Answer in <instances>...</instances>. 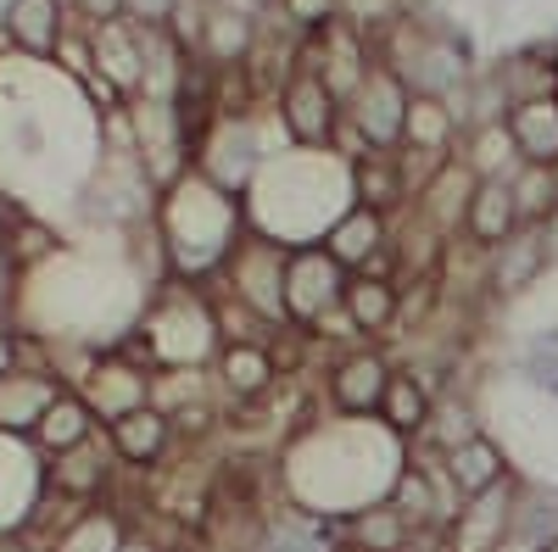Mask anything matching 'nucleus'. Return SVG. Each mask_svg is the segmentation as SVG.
<instances>
[{
    "label": "nucleus",
    "mask_w": 558,
    "mask_h": 552,
    "mask_svg": "<svg viewBox=\"0 0 558 552\" xmlns=\"http://www.w3.org/2000/svg\"><path fill=\"white\" fill-rule=\"evenodd\" d=\"M408 464V441H397L380 419H318L302 425L279 446L274 486L286 508L313 514L324 525H341L363 508L391 496V480Z\"/></svg>",
    "instance_id": "1"
},
{
    "label": "nucleus",
    "mask_w": 558,
    "mask_h": 552,
    "mask_svg": "<svg viewBox=\"0 0 558 552\" xmlns=\"http://www.w3.org/2000/svg\"><path fill=\"white\" fill-rule=\"evenodd\" d=\"M347 207H352V162H341L324 146H291L268 157L252 191L241 196L246 235H263L286 252L318 246Z\"/></svg>",
    "instance_id": "2"
},
{
    "label": "nucleus",
    "mask_w": 558,
    "mask_h": 552,
    "mask_svg": "<svg viewBox=\"0 0 558 552\" xmlns=\"http://www.w3.org/2000/svg\"><path fill=\"white\" fill-rule=\"evenodd\" d=\"M151 235H157L168 280H184V285H202L207 291L218 273H223V262L235 257V246L246 241L241 196H223L213 179H202L191 168V173H179L168 191L157 196Z\"/></svg>",
    "instance_id": "3"
},
{
    "label": "nucleus",
    "mask_w": 558,
    "mask_h": 552,
    "mask_svg": "<svg viewBox=\"0 0 558 552\" xmlns=\"http://www.w3.org/2000/svg\"><path fill=\"white\" fill-rule=\"evenodd\" d=\"M223 335H218V318H213V296L202 285H184V280H162L151 291V302L140 307L134 330L112 346L129 363L151 368H213Z\"/></svg>",
    "instance_id": "4"
},
{
    "label": "nucleus",
    "mask_w": 558,
    "mask_h": 552,
    "mask_svg": "<svg viewBox=\"0 0 558 552\" xmlns=\"http://www.w3.org/2000/svg\"><path fill=\"white\" fill-rule=\"evenodd\" d=\"M286 257H291L286 246H274V241H263V235H246L213 285H218L229 302H241L257 324L291 330V318H286Z\"/></svg>",
    "instance_id": "5"
},
{
    "label": "nucleus",
    "mask_w": 558,
    "mask_h": 552,
    "mask_svg": "<svg viewBox=\"0 0 558 552\" xmlns=\"http://www.w3.org/2000/svg\"><path fill=\"white\" fill-rule=\"evenodd\" d=\"M391 380H397V357L380 341H363L324 368V396H330V413H341V419H380Z\"/></svg>",
    "instance_id": "6"
},
{
    "label": "nucleus",
    "mask_w": 558,
    "mask_h": 552,
    "mask_svg": "<svg viewBox=\"0 0 558 552\" xmlns=\"http://www.w3.org/2000/svg\"><path fill=\"white\" fill-rule=\"evenodd\" d=\"M352 273L324 252V246H296L286 257V318L291 330H313L330 307H341Z\"/></svg>",
    "instance_id": "7"
},
{
    "label": "nucleus",
    "mask_w": 558,
    "mask_h": 552,
    "mask_svg": "<svg viewBox=\"0 0 558 552\" xmlns=\"http://www.w3.org/2000/svg\"><path fill=\"white\" fill-rule=\"evenodd\" d=\"M118 480V452L107 441V430H96L89 441L45 457V486H51V496H68V502H84V508H96V502H107Z\"/></svg>",
    "instance_id": "8"
},
{
    "label": "nucleus",
    "mask_w": 558,
    "mask_h": 552,
    "mask_svg": "<svg viewBox=\"0 0 558 552\" xmlns=\"http://www.w3.org/2000/svg\"><path fill=\"white\" fill-rule=\"evenodd\" d=\"M408 101H413V89L386 62H375V73H368L357 84V96L347 101V118L357 123V134L375 151H397L402 146V128H408Z\"/></svg>",
    "instance_id": "9"
},
{
    "label": "nucleus",
    "mask_w": 558,
    "mask_h": 552,
    "mask_svg": "<svg viewBox=\"0 0 558 552\" xmlns=\"http://www.w3.org/2000/svg\"><path fill=\"white\" fill-rule=\"evenodd\" d=\"M279 123H286L291 134V146H330V134L341 123V101H336V89L324 84L313 68L296 62V73L279 84Z\"/></svg>",
    "instance_id": "10"
},
{
    "label": "nucleus",
    "mask_w": 558,
    "mask_h": 552,
    "mask_svg": "<svg viewBox=\"0 0 558 552\" xmlns=\"http://www.w3.org/2000/svg\"><path fill=\"white\" fill-rule=\"evenodd\" d=\"M45 496H51V486H45L39 446L28 436H7V430H0V536L23 530Z\"/></svg>",
    "instance_id": "11"
},
{
    "label": "nucleus",
    "mask_w": 558,
    "mask_h": 552,
    "mask_svg": "<svg viewBox=\"0 0 558 552\" xmlns=\"http://www.w3.org/2000/svg\"><path fill=\"white\" fill-rule=\"evenodd\" d=\"M207 375H213L218 402H235V407H257L286 380L279 375V357H274V341H223Z\"/></svg>",
    "instance_id": "12"
},
{
    "label": "nucleus",
    "mask_w": 558,
    "mask_h": 552,
    "mask_svg": "<svg viewBox=\"0 0 558 552\" xmlns=\"http://www.w3.org/2000/svg\"><path fill=\"white\" fill-rule=\"evenodd\" d=\"M520 491H525V480L514 475L508 486H497L486 496H470L463 514L447 525V547L452 552H497L520 525Z\"/></svg>",
    "instance_id": "13"
},
{
    "label": "nucleus",
    "mask_w": 558,
    "mask_h": 552,
    "mask_svg": "<svg viewBox=\"0 0 558 552\" xmlns=\"http://www.w3.org/2000/svg\"><path fill=\"white\" fill-rule=\"evenodd\" d=\"M78 396L89 402L96 425L107 430V425H118V419H123V413H134V407H146V402H151V368L129 363L123 352H101V357H96V368L84 375Z\"/></svg>",
    "instance_id": "14"
},
{
    "label": "nucleus",
    "mask_w": 558,
    "mask_h": 552,
    "mask_svg": "<svg viewBox=\"0 0 558 552\" xmlns=\"http://www.w3.org/2000/svg\"><path fill=\"white\" fill-rule=\"evenodd\" d=\"M547 280H553V262H547L542 223H520L502 246H492V296L497 302H525Z\"/></svg>",
    "instance_id": "15"
},
{
    "label": "nucleus",
    "mask_w": 558,
    "mask_h": 552,
    "mask_svg": "<svg viewBox=\"0 0 558 552\" xmlns=\"http://www.w3.org/2000/svg\"><path fill=\"white\" fill-rule=\"evenodd\" d=\"M441 469L452 475V486H458V496L470 502V496H486V491H497V486H508L520 469H514V452H508L492 430H481L475 441H463V446H452V452H441Z\"/></svg>",
    "instance_id": "16"
},
{
    "label": "nucleus",
    "mask_w": 558,
    "mask_h": 552,
    "mask_svg": "<svg viewBox=\"0 0 558 552\" xmlns=\"http://www.w3.org/2000/svg\"><path fill=\"white\" fill-rule=\"evenodd\" d=\"M324 252H330L347 273H363L375 257H386L391 252V218L386 212H375V207H347L336 223H330V235L318 241Z\"/></svg>",
    "instance_id": "17"
},
{
    "label": "nucleus",
    "mask_w": 558,
    "mask_h": 552,
    "mask_svg": "<svg viewBox=\"0 0 558 552\" xmlns=\"http://www.w3.org/2000/svg\"><path fill=\"white\" fill-rule=\"evenodd\" d=\"M107 441H112V452H118V469H157L162 457L173 452V419L162 407H134V413H123L118 425H107Z\"/></svg>",
    "instance_id": "18"
},
{
    "label": "nucleus",
    "mask_w": 558,
    "mask_h": 552,
    "mask_svg": "<svg viewBox=\"0 0 558 552\" xmlns=\"http://www.w3.org/2000/svg\"><path fill=\"white\" fill-rule=\"evenodd\" d=\"M475 184H481V179L452 157V162L425 184V191H418V196L408 201V212H413V218H425V223L436 229V235H447V241H452V235H463V218H470V196H475Z\"/></svg>",
    "instance_id": "19"
},
{
    "label": "nucleus",
    "mask_w": 558,
    "mask_h": 552,
    "mask_svg": "<svg viewBox=\"0 0 558 552\" xmlns=\"http://www.w3.org/2000/svg\"><path fill=\"white\" fill-rule=\"evenodd\" d=\"M0 34H7V45H17L23 57L45 62V57H57V45L68 39V7L62 0H12V7L0 12Z\"/></svg>",
    "instance_id": "20"
},
{
    "label": "nucleus",
    "mask_w": 558,
    "mask_h": 552,
    "mask_svg": "<svg viewBox=\"0 0 558 552\" xmlns=\"http://www.w3.org/2000/svg\"><path fill=\"white\" fill-rule=\"evenodd\" d=\"M62 380L45 375V368H7L0 375V430L7 436H34V425L45 419V407L57 402Z\"/></svg>",
    "instance_id": "21"
},
{
    "label": "nucleus",
    "mask_w": 558,
    "mask_h": 552,
    "mask_svg": "<svg viewBox=\"0 0 558 552\" xmlns=\"http://www.w3.org/2000/svg\"><path fill=\"white\" fill-rule=\"evenodd\" d=\"M502 123H508V134H514V151H520V162L558 168V107H553V96L514 101Z\"/></svg>",
    "instance_id": "22"
},
{
    "label": "nucleus",
    "mask_w": 558,
    "mask_h": 552,
    "mask_svg": "<svg viewBox=\"0 0 558 552\" xmlns=\"http://www.w3.org/2000/svg\"><path fill=\"white\" fill-rule=\"evenodd\" d=\"M341 307L352 312V324L363 330V341H380V335H397V307H402V291H397V280L352 273Z\"/></svg>",
    "instance_id": "23"
},
{
    "label": "nucleus",
    "mask_w": 558,
    "mask_h": 552,
    "mask_svg": "<svg viewBox=\"0 0 558 552\" xmlns=\"http://www.w3.org/2000/svg\"><path fill=\"white\" fill-rule=\"evenodd\" d=\"M520 229V207H514V191H508V179H481L475 196H470V218H463V235L475 246H502L508 235Z\"/></svg>",
    "instance_id": "24"
},
{
    "label": "nucleus",
    "mask_w": 558,
    "mask_h": 552,
    "mask_svg": "<svg viewBox=\"0 0 558 552\" xmlns=\"http://www.w3.org/2000/svg\"><path fill=\"white\" fill-rule=\"evenodd\" d=\"M101 425H96V413H89V402L78 396V391H57V402L45 407V419L34 425V446H39V457H57V452H68V446H78V441H89Z\"/></svg>",
    "instance_id": "25"
},
{
    "label": "nucleus",
    "mask_w": 558,
    "mask_h": 552,
    "mask_svg": "<svg viewBox=\"0 0 558 552\" xmlns=\"http://www.w3.org/2000/svg\"><path fill=\"white\" fill-rule=\"evenodd\" d=\"M336 530H341V547H352V552H413V536H418L391 502H375V508L341 519Z\"/></svg>",
    "instance_id": "26"
},
{
    "label": "nucleus",
    "mask_w": 558,
    "mask_h": 552,
    "mask_svg": "<svg viewBox=\"0 0 558 552\" xmlns=\"http://www.w3.org/2000/svg\"><path fill=\"white\" fill-rule=\"evenodd\" d=\"M481 430H486V419H481L475 391L447 385V391L436 396V407H430V425H425V441H418V446H430V452H452V446H463V441H475Z\"/></svg>",
    "instance_id": "27"
},
{
    "label": "nucleus",
    "mask_w": 558,
    "mask_h": 552,
    "mask_svg": "<svg viewBox=\"0 0 558 552\" xmlns=\"http://www.w3.org/2000/svg\"><path fill=\"white\" fill-rule=\"evenodd\" d=\"M352 201L357 207H375V212H402L408 207V184L397 168V151H368L352 162Z\"/></svg>",
    "instance_id": "28"
},
{
    "label": "nucleus",
    "mask_w": 558,
    "mask_h": 552,
    "mask_svg": "<svg viewBox=\"0 0 558 552\" xmlns=\"http://www.w3.org/2000/svg\"><path fill=\"white\" fill-rule=\"evenodd\" d=\"M430 407H436V396L418 385L408 368H397V380H391V391H386V402H380V425H386L397 441L418 446V441H425V425H430Z\"/></svg>",
    "instance_id": "29"
},
{
    "label": "nucleus",
    "mask_w": 558,
    "mask_h": 552,
    "mask_svg": "<svg viewBox=\"0 0 558 552\" xmlns=\"http://www.w3.org/2000/svg\"><path fill=\"white\" fill-rule=\"evenodd\" d=\"M129 541V514H118L112 502H96V508H84L45 552H118Z\"/></svg>",
    "instance_id": "30"
},
{
    "label": "nucleus",
    "mask_w": 558,
    "mask_h": 552,
    "mask_svg": "<svg viewBox=\"0 0 558 552\" xmlns=\"http://www.w3.org/2000/svg\"><path fill=\"white\" fill-rule=\"evenodd\" d=\"M402 146H413V151H436V157H458V118H452V107L436 101V96H413V101H408Z\"/></svg>",
    "instance_id": "31"
},
{
    "label": "nucleus",
    "mask_w": 558,
    "mask_h": 552,
    "mask_svg": "<svg viewBox=\"0 0 558 552\" xmlns=\"http://www.w3.org/2000/svg\"><path fill=\"white\" fill-rule=\"evenodd\" d=\"M463 140V151H458V162L470 168L475 179H508L520 168V151H514V134H508V123H481V128H470V134H458Z\"/></svg>",
    "instance_id": "32"
},
{
    "label": "nucleus",
    "mask_w": 558,
    "mask_h": 552,
    "mask_svg": "<svg viewBox=\"0 0 558 552\" xmlns=\"http://www.w3.org/2000/svg\"><path fill=\"white\" fill-rule=\"evenodd\" d=\"M508 191H514L520 223H547V218L558 212V168L520 162L514 173H508Z\"/></svg>",
    "instance_id": "33"
},
{
    "label": "nucleus",
    "mask_w": 558,
    "mask_h": 552,
    "mask_svg": "<svg viewBox=\"0 0 558 552\" xmlns=\"http://www.w3.org/2000/svg\"><path fill=\"white\" fill-rule=\"evenodd\" d=\"M279 12H286L302 34H318L341 17V0H279Z\"/></svg>",
    "instance_id": "34"
},
{
    "label": "nucleus",
    "mask_w": 558,
    "mask_h": 552,
    "mask_svg": "<svg viewBox=\"0 0 558 552\" xmlns=\"http://www.w3.org/2000/svg\"><path fill=\"white\" fill-rule=\"evenodd\" d=\"M173 7H179V0H123L129 23H140V28H168Z\"/></svg>",
    "instance_id": "35"
},
{
    "label": "nucleus",
    "mask_w": 558,
    "mask_h": 552,
    "mask_svg": "<svg viewBox=\"0 0 558 552\" xmlns=\"http://www.w3.org/2000/svg\"><path fill=\"white\" fill-rule=\"evenodd\" d=\"M73 12H78L89 28H101V23H118V17H123V0H73Z\"/></svg>",
    "instance_id": "36"
},
{
    "label": "nucleus",
    "mask_w": 558,
    "mask_h": 552,
    "mask_svg": "<svg viewBox=\"0 0 558 552\" xmlns=\"http://www.w3.org/2000/svg\"><path fill=\"white\" fill-rule=\"evenodd\" d=\"M12 291H17V268H12L7 252H0V318L12 312Z\"/></svg>",
    "instance_id": "37"
},
{
    "label": "nucleus",
    "mask_w": 558,
    "mask_h": 552,
    "mask_svg": "<svg viewBox=\"0 0 558 552\" xmlns=\"http://www.w3.org/2000/svg\"><path fill=\"white\" fill-rule=\"evenodd\" d=\"M118 552H168V547H162V541H151V536L140 530V525H129V541H123Z\"/></svg>",
    "instance_id": "38"
},
{
    "label": "nucleus",
    "mask_w": 558,
    "mask_h": 552,
    "mask_svg": "<svg viewBox=\"0 0 558 552\" xmlns=\"http://www.w3.org/2000/svg\"><path fill=\"white\" fill-rule=\"evenodd\" d=\"M542 241H547V262H553V273H558V212L542 223Z\"/></svg>",
    "instance_id": "39"
},
{
    "label": "nucleus",
    "mask_w": 558,
    "mask_h": 552,
    "mask_svg": "<svg viewBox=\"0 0 558 552\" xmlns=\"http://www.w3.org/2000/svg\"><path fill=\"white\" fill-rule=\"evenodd\" d=\"M497 552H536V541H525V536H508Z\"/></svg>",
    "instance_id": "40"
},
{
    "label": "nucleus",
    "mask_w": 558,
    "mask_h": 552,
    "mask_svg": "<svg viewBox=\"0 0 558 552\" xmlns=\"http://www.w3.org/2000/svg\"><path fill=\"white\" fill-rule=\"evenodd\" d=\"M12 212H17V207H12L7 196H0V241H7V223H12Z\"/></svg>",
    "instance_id": "41"
},
{
    "label": "nucleus",
    "mask_w": 558,
    "mask_h": 552,
    "mask_svg": "<svg viewBox=\"0 0 558 552\" xmlns=\"http://www.w3.org/2000/svg\"><path fill=\"white\" fill-rule=\"evenodd\" d=\"M536 552H558V530H547V536L536 541Z\"/></svg>",
    "instance_id": "42"
},
{
    "label": "nucleus",
    "mask_w": 558,
    "mask_h": 552,
    "mask_svg": "<svg viewBox=\"0 0 558 552\" xmlns=\"http://www.w3.org/2000/svg\"><path fill=\"white\" fill-rule=\"evenodd\" d=\"M168 552H196V547H191V541H173V547H168Z\"/></svg>",
    "instance_id": "43"
},
{
    "label": "nucleus",
    "mask_w": 558,
    "mask_h": 552,
    "mask_svg": "<svg viewBox=\"0 0 558 552\" xmlns=\"http://www.w3.org/2000/svg\"><path fill=\"white\" fill-rule=\"evenodd\" d=\"M553 84H558V45H553Z\"/></svg>",
    "instance_id": "44"
},
{
    "label": "nucleus",
    "mask_w": 558,
    "mask_h": 552,
    "mask_svg": "<svg viewBox=\"0 0 558 552\" xmlns=\"http://www.w3.org/2000/svg\"><path fill=\"white\" fill-rule=\"evenodd\" d=\"M553 107H558V84H553Z\"/></svg>",
    "instance_id": "45"
},
{
    "label": "nucleus",
    "mask_w": 558,
    "mask_h": 552,
    "mask_svg": "<svg viewBox=\"0 0 558 552\" xmlns=\"http://www.w3.org/2000/svg\"><path fill=\"white\" fill-rule=\"evenodd\" d=\"M341 552H352V547H341Z\"/></svg>",
    "instance_id": "46"
}]
</instances>
